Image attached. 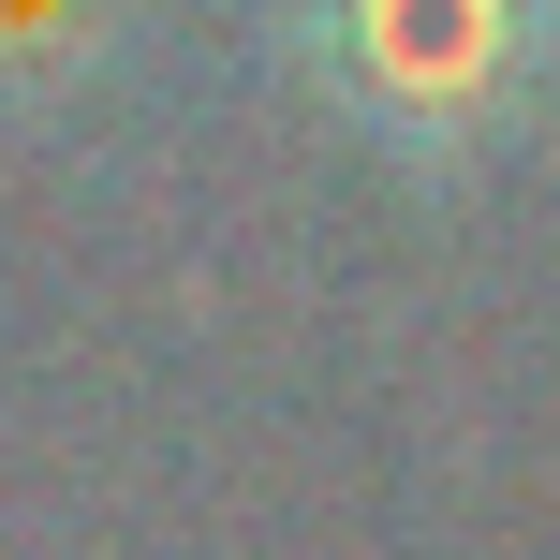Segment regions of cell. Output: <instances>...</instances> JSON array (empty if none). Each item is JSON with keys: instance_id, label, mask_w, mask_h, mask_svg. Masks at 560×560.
<instances>
[{"instance_id": "1", "label": "cell", "mask_w": 560, "mask_h": 560, "mask_svg": "<svg viewBox=\"0 0 560 560\" xmlns=\"http://www.w3.org/2000/svg\"><path fill=\"white\" fill-rule=\"evenodd\" d=\"M295 59L398 148H428L516 89V0H295Z\"/></svg>"}, {"instance_id": "2", "label": "cell", "mask_w": 560, "mask_h": 560, "mask_svg": "<svg viewBox=\"0 0 560 560\" xmlns=\"http://www.w3.org/2000/svg\"><path fill=\"white\" fill-rule=\"evenodd\" d=\"M118 15H133V0H0V104H45V89L104 74Z\"/></svg>"}]
</instances>
